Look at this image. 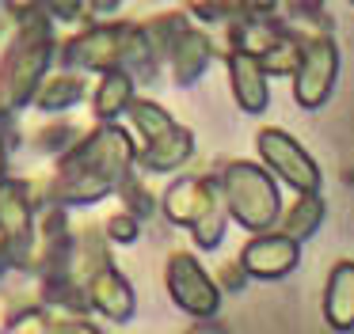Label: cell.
<instances>
[{"instance_id":"obj_1","label":"cell","mask_w":354,"mask_h":334,"mask_svg":"<svg viewBox=\"0 0 354 334\" xmlns=\"http://www.w3.org/2000/svg\"><path fill=\"white\" fill-rule=\"evenodd\" d=\"M138 167L133 137L122 126H100L84 133L54 167V179L46 182V202L65 205H92L107 197L111 190H122L130 171Z\"/></svg>"},{"instance_id":"obj_2","label":"cell","mask_w":354,"mask_h":334,"mask_svg":"<svg viewBox=\"0 0 354 334\" xmlns=\"http://www.w3.org/2000/svg\"><path fill=\"white\" fill-rule=\"evenodd\" d=\"M8 15L16 19V35H12L4 61H0V114L16 118L27 103H35L46 65L54 61V27L46 19V4H12Z\"/></svg>"},{"instance_id":"obj_3","label":"cell","mask_w":354,"mask_h":334,"mask_svg":"<svg viewBox=\"0 0 354 334\" xmlns=\"http://www.w3.org/2000/svg\"><path fill=\"white\" fill-rule=\"evenodd\" d=\"M217 179H221L229 213L248 228V232L267 235L270 228H274V220L282 217V197H278V182L267 167L236 159V164H225L221 171H217Z\"/></svg>"},{"instance_id":"obj_4","label":"cell","mask_w":354,"mask_h":334,"mask_svg":"<svg viewBox=\"0 0 354 334\" xmlns=\"http://www.w3.org/2000/svg\"><path fill=\"white\" fill-rule=\"evenodd\" d=\"M130 121L138 129V171H176L187 159L194 156V133L183 129L176 118H171L164 106L149 103V99H138L130 106Z\"/></svg>"},{"instance_id":"obj_5","label":"cell","mask_w":354,"mask_h":334,"mask_svg":"<svg viewBox=\"0 0 354 334\" xmlns=\"http://www.w3.org/2000/svg\"><path fill=\"white\" fill-rule=\"evenodd\" d=\"M133 38H138V23H92L88 30H80L77 38L62 46V65L73 72H122L126 61H130Z\"/></svg>"},{"instance_id":"obj_6","label":"cell","mask_w":354,"mask_h":334,"mask_svg":"<svg viewBox=\"0 0 354 334\" xmlns=\"http://www.w3.org/2000/svg\"><path fill=\"white\" fill-rule=\"evenodd\" d=\"M255 148L263 156V167L274 179H282L290 190H297V194H320V167L301 148L297 137H290L286 129H259Z\"/></svg>"},{"instance_id":"obj_7","label":"cell","mask_w":354,"mask_h":334,"mask_svg":"<svg viewBox=\"0 0 354 334\" xmlns=\"http://www.w3.org/2000/svg\"><path fill=\"white\" fill-rule=\"evenodd\" d=\"M0 239L8 243L12 262H16L19 273L31 270L39 228H35V205L27 197L24 182H4L0 186Z\"/></svg>"},{"instance_id":"obj_8","label":"cell","mask_w":354,"mask_h":334,"mask_svg":"<svg viewBox=\"0 0 354 334\" xmlns=\"http://www.w3.org/2000/svg\"><path fill=\"white\" fill-rule=\"evenodd\" d=\"M164 281H168L171 300H176L187 315H194V319H214L217 315V308H221V285H217L191 255L176 250V255L168 258Z\"/></svg>"},{"instance_id":"obj_9","label":"cell","mask_w":354,"mask_h":334,"mask_svg":"<svg viewBox=\"0 0 354 334\" xmlns=\"http://www.w3.org/2000/svg\"><path fill=\"white\" fill-rule=\"evenodd\" d=\"M339 76V50L331 35H313L305 42V57H301V68L293 76V99L305 110H316V106L328 103L331 88H335Z\"/></svg>"},{"instance_id":"obj_10","label":"cell","mask_w":354,"mask_h":334,"mask_svg":"<svg viewBox=\"0 0 354 334\" xmlns=\"http://www.w3.org/2000/svg\"><path fill=\"white\" fill-rule=\"evenodd\" d=\"M301 262V243H293L290 235L282 232H267V235H255V239L244 243L240 250V266L248 270V277H259V281H278L286 273H293Z\"/></svg>"},{"instance_id":"obj_11","label":"cell","mask_w":354,"mask_h":334,"mask_svg":"<svg viewBox=\"0 0 354 334\" xmlns=\"http://www.w3.org/2000/svg\"><path fill=\"white\" fill-rule=\"evenodd\" d=\"M88 304H92L103 319H111V323H130L133 308H138V296H133L130 281H126L115 266H107V270H100L88 281Z\"/></svg>"},{"instance_id":"obj_12","label":"cell","mask_w":354,"mask_h":334,"mask_svg":"<svg viewBox=\"0 0 354 334\" xmlns=\"http://www.w3.org/2000/svg\"><path fill=\"white\" fill-rule=\"evenodd\" d=\"M225 65H229L232 95H236L240 110H248V114H263V110H267L270 88H267V72H263L259 57H255V53H244V50H229Z\"/></svg>"},{"instance_id":"obj_13","label":"cell","mask_w":354,"mask_h":334,"mask_svg":"<svg viewBox=\"0 0 354 334\" xmlns=\"http://www.w3.org/2000/svg\"><path fill=\"white\" fill-rule=\"evenodd\" d=\"M225 224H229V202L217 175H202V205L191 220V235L202 250H214L225 239Z\"/></svg>"},{"instance_id":"obj_14","label":"cell","mask_w":354,"mask_h":334,"mask_svg":"<svg viewBox=\"0 0 354 334\" xmlns=\"http://www.w3.org/2000/svg\"><path fill=\"white\" fill-rule=\"evenodd\" d=\"M324 319L331 331H354V262H335L324 288Z\"/></svg>"},{"instance_id":"obj_15","label":"cell","mask_w":354,"mask_h":334,"mask_svg":"<svg viewBox=\"0 0 354 334\" xmlns=\"http://www.w3.org/2000/svg\"><path fill=\"white\" fill-rule=\"evenodd\" d=\"M209 57H214V42H209V38L202 35V30L187 27L183 35H179L176 50H171V57H168V72H171V80H176L179 88L194 84L202 72H206Z\"/></svg>"},{"instance_id":"obj_16","label":"cell","mask_w":354,"mask_h":334,"mask_svg":"<svg viewBox=\"0 0 354 334\" xmlns=\"http://www.w3.org/2000/svg\"><path fill=\"white\" fill-rule=\"evenodd\" d=\"M133 103H138V99H133V80L130 76L126 72H103L100 88H95V99H92L95 118H100L103 126H115V118L118 114H130Z\"/></svg>"},{"instance_id":"obj_17","label":"cell","mask_w":354,"mask_h":334,"mask_svg":"<svg viewBox=\"0 0 354 334\" xmlns=\"http://www.w3.org/2000/svg\"><path fill=\"white\" fill-rule=\"evenodd\" d=\"M160 205H164V217H168L171 224L191 228L194 213H198V205H202V179H194V175H179V179L164 190Z\"/></svg>"},{"instance_id":"obj_18","label":"cell","mask_w":354,"mask_h":334,"mask_svg":"<svg viewBox=\"0 0 354 334\" xmlns=\"http://www.w3.org/2000/svg\"><path fill=\"white\" fill-rule=\"evenodd\" d=\"M84 91H88V84L80 72H57L39 88L35 106H39V110H50V114H62V110H69V106H77L80 99H84Z\"/></svg>"},{"instance_id":"obj_19","label":"cell","mask_w":354,"mask_h":334,"mask_svg":"<svg viewBox=\"0 0 354 334\" xmlns=\"http://www.w3.org/2000/svg\"><path fill=\"white\" fill-rule=\"evenodd\" d=\"M320 220H324V197L320 194H297V202L286 209L282 228H278V232L290 235L293 243H305L308 235H316Z\"/></svg>"},{"instance_id":"obj_20","label":"cell","mask_w":354,"mask_h":334,"mask_svg":"<svg viewBox=\"0 0 354 334\" xmlns=\"http://www.w3.org/2000/svg\"><path fill=\"white\" fill-rule=\"evenodd\" d=\"M118 194H122V202H126V213H130V217H153L156 213V202H160V197L156 194H149L145 190V182H141V175L138 171H130V179L122 182V190H118Z\"/></svg>"},{"instance_id":"obj_21","label":"cell","mask_w":354,"mask_h":334,"mask_svg":"<svg viewBox=\"0 0 354 334\" xmlns=\"http://www.w3.org/2000/svg\"><path fill=\"white\" fill-rule=\"evenodd\" d=\"M73 137H77V126H69V121H54V126H42L39 129V137H35V144H39V152H69L73 144Z\"/></svg>"},{"instance_id":"obj_22","label":"cell","mask_w":354,"mask_h":334,"mask_svg":"<svg viewBox=\"0 0 354 334\" xmlns=\"http://www.w3.org/2000/svg\"><path fill=\"white\" fill-rule=\"evenodd\" d=\"M0 334H50V315L42 308L16 311V315H8V323L0 326Z\"/></svg>"},{"instance_id":"obj_23","label":"cell","mask_w":354,"mask_h":334,"mask_svg":"<svg viewBox=\"0 0 354 334\" xmlns=\"http://www.w3.org/2000/svg\"><path fill=\"white\" fill-rule=\"evenodd\" d=\"M103 232H107V239H115V243H133L141 235L138 232V217H130V213H115V217H107Z\"/></svg>"},{"instance_id":"obj_24","label":"cell","mask_w":354,"mask_h":334,"mask_svg":"<svg viewBox=\"0 0 354 334\" xmlns=\"http://www.w3.org/2000/svg\"><path fill=\"white\" fill-rule=\"evenodd\" d=\"M50 334H103L95 323H88L84 315H54L50 319Z\"/></svg>"},{"instance_id":"obj_25","label":"cell","mask_w":354,"mask_h":334,"mask_svg":"<svg viewBox=\"0 0 354 334\" xmlns=\"http://www.w3.org/2000/svg\"><path fill=\"white\" fill-rule=\"evenodd\" d=\"M217 281H221V288H225V293H240V288L248 285V270H244L240 262H229V266H221Z\"/></svg>"},{"instance_id":"obj_26","label":"cell","mask_w":354,"mask_h":334,"mask_svg":"<svg viewBox=\"0 0 354 334\" xmlns=\"http://www.w3.org/2000/svg\"><path fill=\"white\" fill-rule=\"evenodd\" d=\"M46 15H62V19H80V15H88V4H80V0H73V4H46Z\"/></svg>"},{"instance_id":"obj_27","label":"cell","mask_w":354,"mask_h":334,"mask_svg":"<svg viewBox=\"0 0 354 334\" xmlns=\"http://www.w3.org/2000/svg\"><path fill=\"white\" fill-rule=\"evenodd\" d=\"M8 137L0 133V186H4V182H8Z\"/></svg>"},{"instance_id":"obj_28","label":"cell","mask_w":354,"mask_h":334,"mask_svg":"<svg viewBox=\"0 0 354 334\" xmlns=\"http://www.w3.org/2000/svg\"><path fill=\"white\" fill-rule=\"evenodd\" d=\"M8 270H16V262H12V250H8V243L0 239V277H4Z\"/></svg>"}]
</instances>
